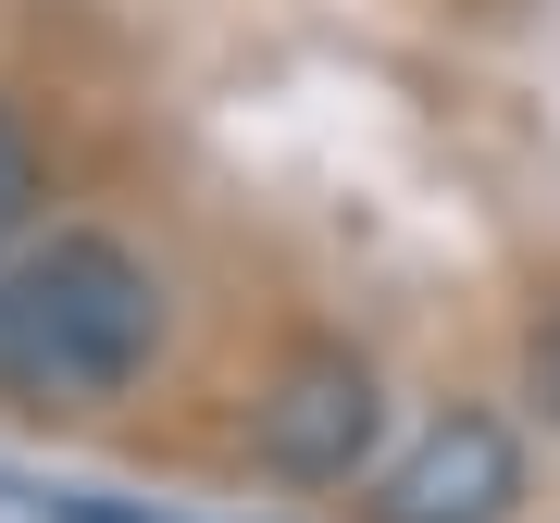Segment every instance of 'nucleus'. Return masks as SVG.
I'll list each match as a JSON object with an SVG mask.
<instances>
[{
	"label": "nucleus",
	"mask_w": 560,
	"mask_h": 523,
	"mask_svg": "<svg viewBox=\"0 0 560 523\" xmlns=\"http://www.w3.org/2000/svg\"><path fill=\"white\" fill-rule=\"evenodd\" d=\"M162 349V275L113 224H50L0 249V399L25 411H88L125 399Z\"/></svg>",
	"instance_id": "nucleus-1"
},
{
	"label": "nucleus",
	"mask_w": 560,
	"mask_h": 523,
	"mask_svg": "<svg viewBox=\"0 0 560 523\" xmlns=\"http://www.w3.org/2000/svg\"><path fill=\"white\" fill-rule=\"evenodd\" d=\"M374 449H386V386H374V362L337 349V337L287 349L275 386L249 399V462L275 474V486H361Z\"/></svg>",
	"instance_id": "nucleus-2"
},
{
	"label": "nucleus",
	"mask_w": 560,
	"mask_h": 523,
	"mask_svg": "<svg viewBox=\"0 0 560 523\" xmlns=\"http://www.w3.org/2000/svg\"><path fill=\"white\" fill-rule=\"evenodd\" d=\"M374 523H511L523 511V423L511 411H436L374 474Z\"/></svg>",
	"instance_id": "nucleus-3"
},
{
	"label": "nucleus",
	"mask_w": 560,
	"mask_h": 523,
	"mask_svg": "<svg viewBox=\"0 0 560 523\" xmlns=\"http://www.w3.org/2000/svg\"><path fill=\"white\" fill-rule=\"evenodd\" d=\"M25 212H38V138H25L13 113H0V249L25 237Z\"/></svg>",
	"instance_id": "nucleus-4"
},
{
	"label": "nucleus",
	"mask_w": 560,
	"mask_h": 523,
	"mask_svg": "<svg viewBox=\"0 0 560 523\" xmlns=\"http://www.w3.org/2000/svg\"><path fill=\"white\" fill-rule=\"evenodd\" d=\"M523 399H536V423L560 437V312L536 324V349H523Z\"/></svg>",
	"instance_id": "nucleus-5"
}]
</instances>
